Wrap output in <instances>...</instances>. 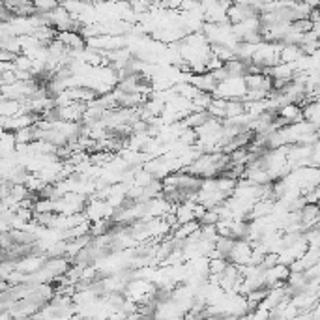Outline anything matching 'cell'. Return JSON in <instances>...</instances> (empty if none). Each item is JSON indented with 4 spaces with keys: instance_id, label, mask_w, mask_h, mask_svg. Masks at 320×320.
Masks as SVG:
<instances>
[{
    "instance_id": "7c38bea8",
    "label": "cell",
    "mask_w": 320,
    "mask_h": 320,
    "mask_svg": "<svg viewBox=\"0 0 320 320\" xmlns=\"http://www.w3.org/2000/svg\"><path fill=\"white\" fill-rule=\"evenodd\" d=\"M228 264L227 258H210V275H221Z\"/></svg>"
},
{
    "instance_id": "277c9868",
    "label": "cell",
    "mask_w": 320,
    "mask_h": 320,
    "mask_svg": "<svg viewBox=\"0 0 320 320\" xmlns=\"http://www.w3.org/2000/svg\"><path fill=\"white\" fill-rule=\"evenodd\" d=\"M193 84V86L197 88L198 92L202 94H212L214 96V92H216V88L219 82L216 81V77L212 75V73H202V75H193L191 81H189Z\"/></svg>"
},
{
    "instance_id": "7a4b0ae2",
    "label": "cell",
    "mask_w": 320,
    "mask_h": 320,
    "mask_svg": "<svg viewBox=\"0 0 320 320\" xmlns=\"http://www.w3.org/2000/svg\"><path fill=\"white\" fill-rule=\"evenodd\" d=\"M56 40L62 41L66 49L71 52H81L86 49V40L82 38L81 32H59Z\"/></svg>"
},
{
    "instance_id": "30bf717a",
    "label": "cell",
    "mask_w": 320,
    "mask_h": 320,
    "mask_svg": "<svg viewBox=\"0 0 320 320\" xmlns=\"http://www.w3.org/2000/svg\"><path fill=\"white\" fill-rule=\"evenodd\" d=\"M245 114V103L244 101H238V99H232V101H227V120L230 118H238Z\"/></svg>"
},
{
    "instance_id": "ba28073f",
    "label": "cell",
    "mask_w": 320,
    "mask_h": 320,
    "mask_svg": "<svg viewBox=\"0 0 320 320\" xmlns=\"http://www.w3.org/2000/svg\"><path fill=\"white\" fill-rule=\"evenodd\" d=\"M212 54L217 56L223 64H227L230 60H236V52H234L230 47H225V45H212Z\"/></svg>"
},
{
    "instance_id": "52a82bcc",
    "label": "cell",
    "mask_w": 320,
    "mask_h": 320,
    "mask_svg": "<svg viewBox=\"0 0 320 320\" xmlns=\"http://www.w3.org/2000/svg\"><path fill=\"white\" fill-rule=\"evenodd\" d=\"M305 54L302 52V49L298 45H283L281 47L279 60L281 64H296L298 60H302Z\"/></svg>"
},
{
    "instance_id": "8992f818",
    "label": "cell",
    "mask_w": 320,
    "mask_h": 320,
    "mask_svg": "<svg viewBox=\"0 0 320 320\" xmlns=\"http://www.w3.org/2000/svg\"><path fill=\"white\" fill-rule=\"evenodd\" d=\"M0 150H2V157H12L17 152V139L13 131H4L0 137Z\"/></svg>"
},
{
    "instance_id": "4fadbf2b",
    "label": "cell",
    "mask_w": 320,
    "mask_h": 320,
    "mask_svg": "<svg viewBox=\"0 0 320 320\" xmlns=\"http://www.w3.org/2000/svg\"><path fill=\"white\" fill-rule=\"evenodd\" d=\"M15 59H17V54L8 51H0V62H15Z\"/></svg>"
},
{
    "instance_id": "3957f363",
    "label": "cell",
    "mask_w": 320,
    "mask_h": 320,
    "mask_svg": "<svg viewBox=\"0 0 320 320\" xmlns=\"http://www.w3.org/2000/svg\"><path fill=\"white\" fill-rule=\"evenodd\" d=\"M277 114H279L283 120H285L288 126H292V124H302L305 122V117H303V107L302 105H296V103H288L285 105V107H281L279 111H277Z\"/></svg>"
},
{
    "instance_id": "8fae6325",
    "label": "cell",
    "mask_w": 320,
    "mask_h": 320,
    "mask_svg": "<svg viewBox=\"0 0 320 320\" xmlns=\"http://www.w3.org/2000/svg\"><path fill=\"white\" fill-rule=\"evenodd\" d=\"M15 70L17 71H26V73H32V68H34V59H30L26 54H19L15 59Z\"/></svg>"
},
{
    "instance_id": "6da1fadb",
    "label": "cell",
    "mask_w": 320,
    "mask_h": 320,
    "mask_svg": "<svg viewBox=\"0 0 320 320\" xmlns=\"http://www.w3.org/2000/svg\"><path fill=\"white\" fill-rule=\"evenodd\" d=\"M251 260H253V245H251V242L236 240V245H234L232 253L228 256V262L236 264V266H249Z\"/></svg>"
},
{
    "instance_id": "5b68a950",
    "label": "cell",
    "mask_w": 320,
    "mask_h": 320,
    "mask_svg": "<svg viewBox=\"0 0 320 320\" xmlns=\"http://www.w3.org/2000/svg\"><path fill=\"white\" fill-rule=\"evenodd\" d=\"M0 114L2 118H15L19 114H24V107L21 101H15V99H2Z\"/></svg>"
},
{
    "instance_id": "9c48e42d",
    "label": "cell",
    "mask_w": 320,
    "mask_h": 320,
    "mask_svg": "<svg viewBox=\"0 0 320 320\" xmlns=\"http://www.w3.org/2000/svg\"><path fill=\"white\" fill-rule=\"evenodd\" d=\"M234 245H236V240H232V238H217L216 251L223 256V258H227L228 260V256H230V253H232Z\"/></svg>"
}]
</instances>
